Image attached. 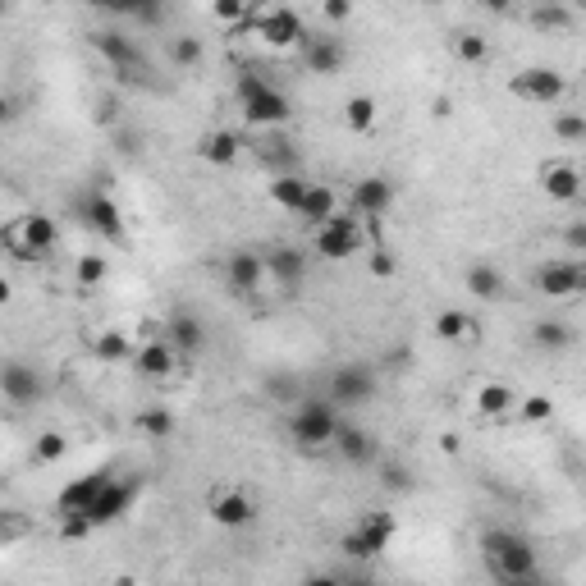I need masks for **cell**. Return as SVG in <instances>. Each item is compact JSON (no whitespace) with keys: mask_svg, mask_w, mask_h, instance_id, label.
<instances>
[{"mask_svg":"<svg viewBox=\"0 0 586 586\" xmlns=\"http://www.w3.org/2000/svg\"><path fill=\"white\" fill-rule=\"evenodd\" d=\"M481 554L495 577H536L541 573V559H536V545L522 532H509V527H490L481 532Z\"/></svg>","mask_w":586,"mask_h":586,"instance_id":"7a4b0ae2","label":"cell"},{"mask_svg":"<svg viewBox=\"0 0 586 586\" xmlns=\"http://www.w3.org/2000/svg\"><path fill=\"white\" fill-rule=\"evenodd\" d=\"M380 477H385V486H390V490H408V486H413V481H408V467H385V472H380Z\"/></svg>","mask_w":586,"mask_h":586,"instance_id":"681fc988","label":"cell"},{"mask_svg":"<svg viewBox=\"0 0 586 586\" xmlns=\"http://www.w3.org/2000/svg\"><path fill=\"white\" fill-rule=\"evenodd\" d=\"M207 513L220 527H248V522L257 518V500H252L243 486H216L207 495Z\"/></svg>","mask_w":586,"mask_h":586,"instance_id":"8fae6325","label":"cell"},{"mask_svg":"<svg viewBox=\"0 0 586 586\" xmlns=\"http://www.w3.org/2000/svg\"><path fill=\"white\" fill-rule=\"evenodd\" d=\"M106 280H110V257H101V252H83V257L74 261V284L83 293L101 289Z\"/></svg>","mask_w":586,"mask_h":586,"instance_id":"4dcf8cb0","label":"cell"},{"mask_svg":"<svg viewBox=\"0 0 586 586\" xmlns=\"http://www.w3.org/2000/svg\"><path fill=\"white\" fill-rule=\"evenodd\" d=\"M74 216L83 220L92 234H101V239H110V243H124V211L115 207V197L110 193H78L74 197Z\"/></svg>","mask_w":586,"mask_h":586,"instance_id":"ba28073f","label":"cell"},{"mask_svg":"<svg viewBox=\"0 0 586 586\" xmlns=\"http://www.w3.org/2000/svg\"><path fill=\"white\" fill-rule=\"evenodd\" d=\"M435 115H440V120H445V115H454V101H449V97H435Z\"/></svg>","mask_w":586,"mask_h":586,"instance_id":"db71d44e","label":"cell"},{"mask_svg":"<svg viewBox=\"0 0 586 586\" xmlns=\"http://www.w3.org/2000/svg\"><path fill=\"white\" fill-rule=\"evenodd\" d=\"M564 248L573 252V257H586V220H573V225L564 229Z\"/></svg>","mask_w":586,"mask_h":586,"instance_id":"bcb514c9","label":"cell"},{"mask_svg":"<svg viewBox=\"0 0 586 586\" xmlns=\"http://www.w3.org/2000/svg\"><path fill=\"white\" fill-rule=\"evenodd\" d=\"M110 586H138V577H133V573H120V577H110Z\"/></svg>","mask_w":586,"mask_h":586,"instance_id":"6f0895ef","label":"cell"},{"mask_svg":"<svg viewBox=\"0 0 586 586\" xmlns=\"http://www.w3.org/2000/svg\"><path fill=\"white\" fill-rule=\"evenodd\" d=\"M97 527H92V518L87 513H65L60 518V541H83V536H92Z\"/></svg>","mask_w":586,"mask_h":586,"instance_id":"f6af8a7d","label":"cell"},{"mask_svg":"<svg viewBox=\"0 0 586 586\" xmlns=\"http://www.w3.org/2000/svg\"><path fill=\"white\" fill-rule=\"evenodd\" d=\"M554 138H559V142H577V147H586V115H573V110H559V115H554Z\"/></svg>","mask_w":586,"mask_h":586,"instance_id":"f35d334b","label":"cell"},{"mask_svg":"<svg viewBox=\"0 0 586 586\" xmlns=\"http://www.w3.org/2000/svg\"><path fill=\"white\" fill-rule=\"evenodd\" d=\"M335 449H339V458L344 463H353V467H371L380 458V445H376V435L371 431H362V426H339V440H335Z\"/></svg>","mask_w":586,"mask_h":586,"instance_id":"44dd1931","label":"cell"},{"mask_svg":"<svg viewBox=\"0 0 586 586\" xmlns=\"http://www.w3.org/2000/svg\"><path fill=\"white\" fill-rule=\"evenodd\" d=\"M110 481H115V472H110V467H97V472H87V477L69 481V486L60 490V500H55V513H60V518H65V513H87Z\"/></svg>","mask_w":586,"mask_h":586,"instance_id":"5bb4252c","label":"cell"},{"mask_svg":"<svg viewBox=\"0 0 586 586\" xmlns=\"http://www.w3.org/2000/svg\"><path fill=\"white\" fill-rule=\"evenodd\" d=\"M303 65L312 69V74H339V69H344V46H339L335 37H307Z\"/></svg>","mask_w":586,"mask_h":586,"instance_id":"cb8c5ba5","label":"cell"},{"mask_svg":"<svg viewBox=\"0 0 586 586\" xmlns=\"http://www.w3.org/2000/svg\"><path fill=\"white\" fill-rule=\"evenodd\" d=\"M362 248H367V234H362L358 216H344V211H339L330 225L316 229V257H326V261H348V257H358Z\"/></svg>","mask_w":586,"mask_h":586,"instance_id":"9c48e42d","label":"cell"},{"mask_svg":"<svg viewBox=\"0 0 586 586\" xmlns=\"http://www.w3.org/2000/svg\"><path fill=\"white\" fill-rule=\"evenodd\" d=\"M394 207V184L390 179H380V174H367V179H358L353 184V216H367V220H376V216H385V211Z\"/></svg>","mask_w":586,"mask_h":586,"instance_id":"ac0fdd59","label":"cell"},{"mask_svg":"<svg viewBox=\"0 0 586 586\" xmlns=\"http://www.w3.org/2000/svg\"><path fill=\"white\" fill-rule=\"evenodd\" d=\"M133 362H138V376H147V380H170L174 371H184V358L170 348V339H142Z\"/></svg>","mask_w":586,"mask_h":586,"instance_id":"e0dca14e","label":"cell"},{"mask_svg":"<svg viewBox=\"0 0 586 586\" xmlns=\"http://www.w3.org/2000/svg\"><path fill=\"white\" fill-rule=\"evenodd\" d=\"M518 417H522V422H532V426L550 422V417H554V399H550V394H527V399H518Z\"/></svg>","mask_w":586,"mask_h":586,"instance_id":"ab89813d","label":"cell"},{"mask_svg":"<svg viewBox=\"0 0 586 586\" xmlns=\"http://www.w3.org/2000/svg\"><path fill=\"white\" fill-rule=\"evenodd\" d=\"M261 161L275 165V174H298L293 170L298 165V147L289 138H271V142H261Z\"/></svg>","mask_w":586,"mask_h":586,"instance_id":"d590c367","label":"cell"},{"mask_svg":"<svg viewBox=\"0 0 586 586\" xmlns=\"http://www.w3.org/2000/svg\"><path fill=\"white\" fill-rule=\"evenodd\" d=\"M541 188L550 202H577L586 184H582V170H577V165L550 161V165H541Z\"/></svg>","mask_w":586,"mask_h":586,"instance_id":"d6986e66","label":"cell"},{"mask_svg":"<svg viewBox=\"0 0 586 586\" xmlns=\"http://www.w3.org/2000/svg\"><path fill=\"white\" fill-rule=\"evenodd\" d=\"M344 586H376V582H367V577H348Z\"/></svg>","mask_w":586,"mask_h":586,"instance_id":"680465c9","label":"cell"},{"mask_svg":"<svg viewBox=\"0 0 586 586\" xmlns=\"http://www.w3.org/2000/svg\"><path fill=\"white\" fill-rule=\"evenodd\" d=\"M0 394L10 403H37V394H42V380H37L33 367H23V362H5V371H0Z\"/></svg>","mask_w":586,"mask_h":586,"instance_id":"7402d4cb","label":"cell"},{"mask_svg":"<svg viewBox=\"0 0 586 586\" xmlns=\"http://www.w3.org/2000/svg\"><path fill=\"white\" fill-rule=\"evenodd\" d=\"M202 55H207L202 37H174V42H170V60L179 69H197V65H202Z\"/></svg>","mask_w":586,"mask_h":586,"instance_id":"74e56055","label":"cell"},{"mask_svg":"<svg viewBox=\"0 0 586 586\" xmlns=\"http://www.w3.org/2000/svg\"><path fill=\"white\" fill-rule=\"evenodd\" d=\"M454 55L463 60V65H481L490 55V46H486V37H477V33H458L454 37Z\"/></svg>","mask_w":586,"mask_h":586,"instance_id":"7bdbcfd3","label":"cell"},{"mask_svg":"<svg viewBox=\"0 0 586 586\" xmlns=\"http://www.w3.org/2000/svg\"><path fill=\"white\" fill-rule=\"evenodd\" d=\"M65 454H69V440L60 431H42V435H37V445H33L37 463H60Z\"/></svg>","mask_w":586,"mask_h":586,"instance_id":"60d3db41","label":"cell"},{"mask_svg":"<svg viewBox=\"0 0 586 586\" xmlns=\"http://www.w3.org/2000/svg\"><path fill=\"white\" fill-rule=\"evenodd\" d=\"M266 271L275 275L280 289H298L307 275V257L298 248H275V252H266Z\"/></svg>","mask_w":586,"mask_h":586,"instance_id":"603a6c76","label":"cell"},{"mask_svg":"<svg viewBox=\"0 0 586 586\" xmlns=\"http://www.w3.org/2000/svg\"><path fill=\"white\" fill-rule=\"evenodd\" d=\"M371 394H376V376H371V367H362V362H344V367L330 371V403H335V408H358V403H367Z\"/></svg>","mask_w":586,"mask_h":586,"instance_id":"30bf717a","label":"cell"},{"mask_svg":"<svg viewBox=\"0 0 586 586\" xmlns=\"http://www.w3.org/2000/svg\"><path fill=\"white\" fill-rule=\"evenodd\" d=\"M367 271L376 275V280H394V275H399V257H394L390 248H371L367 252Z\"/></svg>","mask_w":586,"mask_h":586,"instance_id":"ee69618b","label":"cell"},{"mask_svg":"<svg viewBox=\"0 0 586 586\" xmlns=\"http://www.w3.org/2000/svg\"><path fill=\"white\" fill-rule=\"evenodd\" d=\"M435 335L445 339V344H467V339L481 335V326L463 312V307H445V312L435 316Z\"/></svg>","mask_w":586,"mask_h":586,"instance_id":"83f0119b","label":"cell"},{"mask_svg":"<svg viewBox=\"0 0 586 586\" xmlns=\"http://www.w3.org/2000/svg\"><path fill=\"white\" fill-rule=\"evenodd\" d=\"M495 586H545V582L536 573V577H495Z\"/></svg>","mask_w":586,"mask_h":586,"instance_id":"816d5d0a","label":"cell"},{"mask_svg":"<svg viewBox=\"0 0 586 586\" xmlns=\"http://www.w3.org/2000/svg\"><path fill=\"white\" fill-rule=\"evenodd\" d=\"M307 193H312V184H307L303 174H275L271 179V202L284 211H293V216H303Z\"/></svg>","mask_w":586,"mask_h":586,"instance_id":"4316f807","label":"cell"},{"mask_svg":"<svg viewBox=\"0 0 586 586\" xmlns=\"http://www.w3.org/2000/svg\"><path fill=\"white\" fill-rule=\"evenodd\" d=\"M532 289L541 293V298H554V303L582 298L586 293V261H545V266H536Z\"/></svg>","mask_w":586,"mask_h":586,"instance_id":"52a82bcc","label":"cell"},{"mask_svg":"<svg viewBox=\"0 0 586 586\" xmlns=\"http://www.w3.org/2000/svg\"><path fill=\"white\" fill-rule=\"evenodd\" d=\"M527 19H532V28H541V33H568L577 23V14L568 10V5H532Z\"/></svg>","mask_w":586,"mask_h":586,"instance_id":"d6a6232c","label":"cell"},{"mask_svg":"<svg viewBox=\"0 0 586 586\" xmlns=\"http://www.w3.org/2000/svg\"><path fill=\"white\" fill-rule=\"evenodd\" d=\"M344 124L353 133H371V129H376V101L362 97V92H358V97H348L344 101Z\"/></svg>","mask_w":586,"mask_h":586,"instance_id":"e575fe53","label":"cell"},{"mask_svg":"<svg viewBox=\"0 0 586 586\" xmlns=\"http://www.w3.org/2000/svg\"><path fill=\"white\" fill-rule=\"evenodd\" d=\"M133 426H138L147 440H170V435H174V413H170V408H142Z\"/></svg>","mask_w":586,"mask_h":586,"instance_id":"8d00e7d4","label":"cell"},{"mask_svg":"<svg viewBox=\"0 0 586 586\" xmlns=\"http://www.w3.org/2000/svg\"><path fill=\"white\" fill-rule=\"evenodd\" d=\"M339 216V197H335V188L330 184H312V193H307V202H303V216L298 220H307V225H330V220Z\"/></svg>","mask_w":586,"mask_h":586,"instance_id":"f1b7e54d","label":"cell"},{"mask_svg":"<svg viewBox=\"0 0 586 586\" xmlns=\"http://www.w3.org/2000/svg\"><path fill=\"white\" fill-rule=\"evenodd\" d=\"M92 353H97L101 362H124V358H133V344L124 330H101V335L92 339Z\"/></svg>","mask_w":586,"mask_h":586,"instance_id":"836d02e7","label":"cell"},{"mask_svg":"<svg viewBox=\"0 0 586 586\" xmlns=\"http://www.w3.org/2000/svg\"><path fill=\"white\" fill-rule=\"evenodd\" d=\"M165 339H170V348L179 358L193 362V353H202V344H207V330H202V321L193 312H179L165 321Z\"/></svg>","mask_w":586,"mask_h":586,"instance_id":"ffe728a7","label":"cell"},{"mask_svg":"<svg viewBox=\"0 0 586 586\" xmlns=\"http://www.w3.org/2000/svg\"><path fill=\"white\" fill-rule=\"evenodd\" d=\"M477 413L495 422V417L518 413V399H513V390L504 380H486V385H477Z\"/></svg>","mask_w":586,"mask_h":586,"instance_id":"484cf974","label":"cell"},{"mask_svg":"<svg viewBox=\"0 0 586 586\" xmlns=\"http://www.w3.org/2000/svg\"><path fill=\"white\" fill-rule=\"evenodd\" d=\"M5 248L14 252L19 261H37V257H51L55 248H60V229H55L51 216H23L19 225L5 229Z\"/></svg>","mask_w":586,"mask_h":586,"instance_id":"277c9868","label":"cell"},{"mask_svg":"<svg viewBox=\"0 0 586 586\" xmlns=\"http://www.w3.org/2000/svg\"><path fill=\"white\" fill-rule=\"evenodd\" d=\"M573 326H568V321H550V316H545V321H536L532 326V344L536 348H545V353H564V348H573Z\"/></svg>","mask_w":586,"mask_h":586,"instance_id":"f546056e","label":"cell"},{"mask_svg":"<svg viewBox=\"0 0 586 586\" xmlns=\"http://www.w3.org/2000/svg\"><path fill=\"white\" fill-rule=\"evenodd\" d=\"M197 156L211 161V165H234L243 156V138L234 129H216V133H207V138L197 142Z\"/></svg>","mask_w":586,"mask_h":586,"instance_id":"d4e9b609","label":"cell"},{"mask_svg":"<svg viewBox=\"0 0 586 586\" xmlns=\"http://www.w3.org/2000/svg\"><path fill=\"white\" fill-rule=\"evenodd\" d=\"M394 532H399V522H394V513H362L358 527L339 541V550L348 554V559H380V554L390 550Z\"/></svg>","mask_w":586,"mask_h":586,"instance_id":"8992f818","label":"cell"},{"mask_svg":"<svg viewBox=\"0 0 586 586\" xmlns=\"http://www.w3.org/2000/svg\"><path fill=\"white\" fill-rule=\"evenodd\" d=\"M321 14H326V23H344V19H353V5L348 0H326Z\"/></svg>","mask_w":586,"mask_h":586,"instance_id":"c3c4849f","label":"cell"},{"mask_svg":"<svg viewBox=\"0 0 586 586\" xmlns=\"http://www.w3.org/2000/svg\"><path fill=\"white\" fill-rule=\"evenodd\" d=\"M239 106L252 129H280V124L293 120V101L271 78H261V69H243L239 74Z\"/></svg>","mask_w":586,"mask_h":586,"instance_id":"6da1fadb","label":"cell"},{"mask_svg":"<svg viewBox=\"0 0 586 586\" xmlns=\"http://www.w3.org/2000/svg\"><path fill=\"white\" fill-rule=\"evenodd\" d=\"M211 19L225 23V28H248V23H252V5H239V0H220V5H211Z\"/></svg>","mask_w":586,"mask_h":586,"instance_id":"b9f144b4","label":"cell"},{"mask_svg":"<svg viewBox=\"0 0 586 586\" xmlns=\"http://www.w3.org/2000/svg\"><path fill=\"white\" fill-rule=\"evenodd\" d=\"M298 586H344V582H339V577H330V573H307Z\"/></svg>","mask_w":586,"mask_h":586,"instance_id":"f907efd6","label":"cell"},{"mask_svg":"<svg viewBox=\"0 0 586 586\" xmlns=\"http://www.w3.org/2000/svg\"><path fill=\"white\" fill-rule=\"evenodd\" d=\"M92 46H97L101 60H106V65L124 78V83H133V78H138L142 51H138V42H133V37L115 33V28H101V33H92Z\"/></svg>","mask_w":586,"mask_h":586,"instance_id":"7c38bea8","label":"cell"},{"mask_svg":"<svg viewBox=\"0 0 586 586\" xmlns=\"http://www.w3.org/2000/svg\"><path fill=\"white\" fill-rule=\"evenodd\" d=\"M97 120H101V124H115V101H101V110H97Z\"/></svg>","mask_w":586,"mask_h":586,"instance_id":"11a10c76","label":"cell"},{"mask_svg":"<svg viewBox=\"0 0 586 586\" xmlns=\"http://www.w3.org/2000/svg\"><path fill=\"white\" fill-rule=\"evenodd\" d=\"M440 445H445V454H458V449H463V440L449 431V435H440Z\"/></svg>","mask_w":586,"mask_h":586,"instance_id":"9f6ffc18","label":"cell"},{"mask_svg":"<svg viewBox=\"0 0 586 586\" xmlns=\"http://www.w3.org/2000/svg\"><path fill=\"white\" fill-rule=\"evenodd\" d=\"M339 408L330 399H303L293 408L289 417V435L293 445L303 449V454H321V449H335L339 440Z\"/></svg>","mask_w":586,"mask_h":586,"instance_id":"3957f363","label":"cell"},{"mask_svg":"<svg viewBox=\"0 0 586 586\" xmlns=\"http://www.w3.org/2000/svg\"><path fill=\"white\" fill-rule=\"evenodd\" d=\"M266 257H257V252H229L225 257V284L234 293H239V298H248V293H257L261 289V280H266Z\"/></svg>","mask_w":586,"mask_h":586,"instance_id":"2e32d148","label":"cell"},{"mask_svg":"<svg viewBox=\"0 0 586 586\" xmlns=\"http://www.w3.org/2000/svg\"><path fill=\"white\" fill-rule=\"evenodd\" d=\"M564 78L554 74V69H545V65H532V69H522V74H513L509 78V92L518 101H536V106H550V101H559L564 97Z\"/></svg>","mask_w":586,"mask_h":586,"instance_id":"4fadbf2b","label":"cell"},{"mask_svg":"<svg viewBox=\"0 0 586 586\" xmlns=\"http://www.w3.org/2000/svg\"><path fill=\"white\" fill-rule=\"evenodd\" d=\"M252 33L261 37L266 46H275V51H289V46H307V23L298 10H289V5H275V10H252Z\"/></svg>","mask_w":586,"mask_h":586,"instance_id":"5b68a950","label":"cell"},{"mask_svg":"<svg viewBox=\"0 0 586 586\" xmlns=\"http://www.w3.org/2000/svg\"><path fill=\"white\" fill-rule=\"evenodd\" d=\"M467 289L477 293L481 303H500L504 298V275L495 271V266H486V261H477V266L467 271Z\"/></svg>","mask_w":586,"mask_h":586,"instance_id":"1f68e13d","label":"cell"},{"mask_svg":"<svg viewBox=\"0 0 586 586\" xmlns=\"http://www.w3.org/2000/svg\"><path fill=\"white\" fill-rule=\"evenodd\" d=\"M266 394H271V399H280V403H289L293 394H298V385H293V376H271V380H266Z\"/></svg>","mask_w":586,"mask_h":586,"instance_id":"7dc6e473","label":"cell"},{"mask_svg":"<svg viewBox=\"0 0 586 586\" xmlns=\"http://www.w3.org/2000/svg\"><path fill=\"white\" fill-rule=\"evenodd\" d=\"M115 147H120L124 156H133L138 152V133H115Z\"/></svg>","mask_w":586,"mask_h":586,"instance_id":"f5cc1de1","label":"cell"},{"mask_svg":"<svg viewBox=\"0 0 586 586\" xmlns=\"http://www.w3.org/2000/svg\"><path fill=\"white\" fill-rule=\"evenodd\" d=\"M138 481H129V477H115L106 490L97 495V504L87 509V518H92V527H106V522H120L124 513L133 509V500H138Z\"/></svg>","mask_w":586,"mask_h":586,"instance_id":"9a60e30c","label":"cell"}]
</instances>
